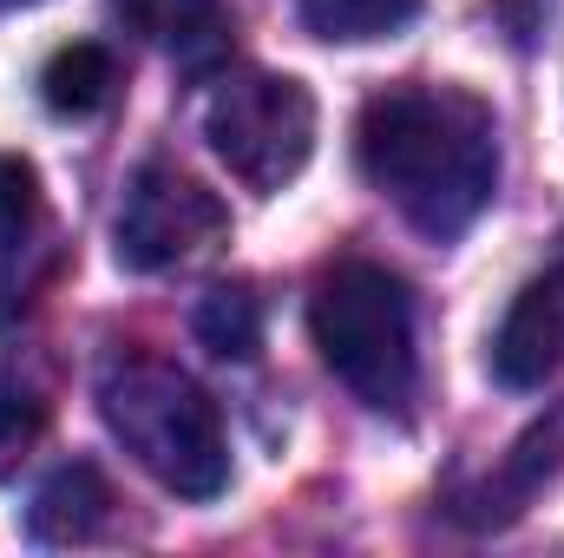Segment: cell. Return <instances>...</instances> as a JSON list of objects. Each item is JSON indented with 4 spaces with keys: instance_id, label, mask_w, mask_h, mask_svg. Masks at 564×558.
I'll return each mask as SVG.
<instances>
[{
    "instance_id": "1",
    "label": "cell",
    "mask_w": 564,
    "mask_h": 558,
    "mask_svg": "<svg viewBox=\"0 0 564 558\" xmlns=\"http://www.w3.org/2000/svg\"><path fill=\"white\" fill-rule=\"evenodd\" d=\"M355 164L421 237L453 244L499 191V132L466 86H394L361 106Z\"/></svg>"
},
{
    "instance_id": "2",
    "label": "cell",
    "mask_w": 564,
    "mask_h": 558,
    "mask_svg": "<svg viewBox=\"0 0 564 558\" xmlns=\"http://www.w3.org/2000/svg\"><path fill=\"white\" fill-rule=\"evenodd\" d=\"M99 415L112 440L177 500H217L230 486V440L217 401L158 355H119L99 368Z\"/></svg>"
},
{
    "instance_id": "3",
    "label": "cell",
    "mask_w": 564,
    "mask_h": 558,
    "mask_svg": "<svg viewBox=\"0 0 564 558\" xmlns=\"http://www.w3.org/2000/svg\"><path fill=\"white\" fill-rule=\"evenodd\" d=\"M308 335L328 362V375L381 408V415H401L414 401V382H421V355H414V302H408V282L381 264H335L328 277L315 282L308 296Z\"/></svg>"
},
{
    "instance_id": "4",
    "label": "cell",
    "mask_w": 564,
    "mask_h": 558,
    "mask_svg": "<svg viewBox=\"0 0 564 558\" xmlns=\"http://www.w3.org/2000/svg\"><path fill=\"white\" fill-rule=\"evenodd\" d=\"M204 139L237 184L276 197L315 151V93L289 73H230L204 106Z\"/></svg>"
},
{
    "instance_id": "5",
    "label": "cell",
    "mask_w": 564,
    "mask_h": 558,
    "mask_svg": "<svg viewBox=\"0 0 564 558\" xmlns=\"http://www.w3.org/2000/svg\"><path fill=\"white\" fill-rule=\"evenodd\" d=\"M224 237H230L224 197L204 191L197 178H184L177 164H144L119 204V224H112V250L132 277L184 270V264L210 257Z\"/></svg>"
},
{
    "instance_id": "6",
    "label": "cell",
    "mask_w": 564,
    "mask_h": 558,
    "mask_svg": "<svg viewBox=\"0 0 564 558\" xmlns=\"http://www.w3.org/2000/svg\"><path fill=\"white\" fill-rule=\"evenodd\" d=\"M558 368H564V264L525 282V289L512 296L499 335H492V382H499V388L532 395V388H545Z\"/></svg>"
},
{
    "instance_id": "7",
    "label": "cell",
    "mask_w": 564,
    "mask_h": 558,
    "mask_svg": "<svg viewBox=\"0 0 564 558\" xmlns=\"http://www.w3.org/2000/svg\"><path fill=\"white\" fill-rule=\"evenodd\" d=\"M112 13L191 73L230 46V0H112Z\"/></svg>"
},
{
    "instance_id": "8",
    "label": "cell",
    "mask_w": 564,
    "mask_h": 558,
    "mask_svg": "<svg viewBox=\"0 0 564 558\" xmlns=\"http://www.w3.org/2000/svg\"><path fill=\"white\" fill-rule=\"evenodd\" d=\"M106 519H112V486H106V473H99L93 460H73V466H59V473L33 493V506H26V539H33V546H86V539L106 533Z\"/></svg>"
},
{
    "instance_id": "9",
    "label": "cell",
    "mask_w": 564,
    "mask_h": 558,
    "mask_svg": "<svg viewBox=\"0 0 564 558\" xmlns=\"http://www.w3.org/2000/svg\"><path fill=\"white\" fill-rule=\"evenodd\" d=\"M112 86H119V60H112L99 40L59 46V53L46 60V73H40V99H46V112H59V119H93V112L112 99Z\"/></svg>"
},
{
    "instance_id": "10",
    "label": "cell",
    "mask_w": 564,
    "mask_h": 558,
    "mask_svg": "<svg viewBox=\"0 0 564 558\" xmlns=\"http://www.w3.org/2000/svg\"><path fill=\"white\" fill-rule=\"evenodd\" d=\"M295 13L315 40L361 46V40H394L401 26H414L421 0H302Z\"/></svg>"
},
{
    "instance_id": "11",
    "label": "cell",
    "mask_w": 564,
    "mask_h": 558,
    "mask_svg": "<svg viewBox=\"0 0 564 558\" xmlns=\"http://www.w3.org/2000/svg\"><path fill=\"white\" fill-rule=\"evenodd\" d=\"M191 322H197V342L224 362H250L263 348V302L250 296V282H217Z\"/></svg>"
},
{
    "instance_id": "12",
    "label": "cell",
    "mask_w": 564,
    "mask_h": 558,
    "mask_svg": "<svg viewBox=\"0 0 564 558\" xmlns=\"http://www.w3.org/2000/svg\"><path fill=\"white\" fill-rule=\"evenodd\" d=\"M552 473H564V401L512 440V453H506V466H499V500H506V513H519V500L539 493Z\"/></svg>"
},
{
    "instance_id": "13",
    "label": "cell",
    "mask_w": 564,
    "mask_h": 558,
    "mask_svg": "<svg viewBox=\"0 0 564 558\" xmlns=\"http://www.w3.org/2000/svg\"><path fill=\"white\" fill-rule=\"evenodd\" d=\"M40 230V171L26 158H0V257H13Z\"/></svg>"
},
{
    "instance_id": "14",
    "label": "cell",
    "mask_w": 564,
    "mask_h": 558,
    "mask_svg": "<svg viewBox=\"0 0 564 558\" xmlns=\"http://www.w3.org/2000/svg\"><path fill=\"white\" fill-rule=\"evenodd\" d=\"M40 433H46V408L20 388V382H7L0 375V480L40 447Z\"/></svg>"
},
{
    "instance_id": "15",
    "label": "cell",
    "mask_w": 564,
    "mask_h": 558,
    "mask_svg": "<svg viewBox=\"0 0 564 558\" xmlns=\"http://www.w3.org/2000/svg\"><path fill=\"white\" fill-rule=\"evenodd\" d=\"M7 7H33V0H0V13H7Z\"/></svg>"
}]
</instances>
